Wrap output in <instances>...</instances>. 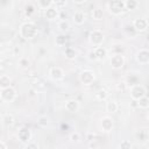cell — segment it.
<instances>
[{
  "instance_id": "1",
  "label": "cell",
  "mask_w": 149,
  "mask_h": 149,
  "mask_svg": "<svg viewBox=\"0 0 149 149\" xmlns=\"http://www.w3.org/2000/svg\"><path fill=\"white\" fill-rule=\"evenodd\" d=\"M19 33H20V36L22 38H24V40H33L34 37H36L38 30H37V26L34 22L27 21V22H23L20 26Z\"/></svg>"
},
{
  "instance_id": "2",
  "label": "cell",
  "mask_w": 149,
  "mask_h": 149,
  "mask_svg": "<svg viewBox=\"0 0 149 149\" xmlns=\"http://www.w3.org/2000/svg\"><path fill=\"white\" fill-rule=\"evenodd\" d=\"M107 9L112 15H121L125 12V3L122 0H112L107 2Z\"/></svg>"
},
{
  "instance_id": "3",
  "label": "cell",
  "mask_w": 149,
  "mask_h": 149,
  "mask_svg": "<svg viewBox=\"0 0 149 149\" xmlns=\"http://www.w3.org/2000/svg\"><path fill=\"white\" fill-rule=\"evenodd\" d=\"M88 41H90V43L93 45V47H101L102 45V43H104V41H105V35H104V33L101 31V30H99V29H94V30H92L91 33H90V35H88Z\"/></svg>"
},
{
  "instance_id": "4",
  "label": "cell",
  "mask_w": 149,
  "mask_h": 149,
  "mask_svg": "<svg viewBox=\"0 0 149 149\" xmlns=\"http://www.w3.org/2000/svg\"><path fill=\"white\" fill-rule=\"evenodd\" d=\"M95 80V73L94 71L92 70H88V69H85L83 70L80 73H79V81L86 86L93 84V81Z\"/></svg>"
},
{
  "instance_id": "5",
  "label": "cell",
  "mask_w": 149,
  "mask_h": 149,
  "mask_svg": "<svg viewBox=\"0 0 149 149\" xmlns=\"http://www.w3.org/2000/svg\"><path fill=\"white\" fill-rule=\"evenodd\" d=\"M129 92H130L132 99L135 100V101H137V100L141 99L142 97L147 95V90H146V87H144L143 85H141V84H136V85L130 86Z\"/></svg>"
},
{
  "instance_id": "6",
  "label": "cell",
  "mask_w": 149,
  "mask_h": 149,
  "mask_svg": "<svg viewBox=\"0 0 149 149\" xmlns=\"http://www.w3.org/2000/svg\"><path fill=\"white\" fill-rule=\"evenodd\" d=\"M15 98H16V91L13 86L0 90V99L3 102H13L15 100Z\"/></svg>"
},
{
  "instance_id": "7",
  "label": "cell",
  "mask_w": 149,
  "mask_h": 149,
  "mask_svg": "<svg viewBox=\"0 0 149 149\" xmlns=\"http://www.w3.org/2000/svg\"><path fill=\"white\" fill-rule=\"evenodd\" d=\"M148 20L146 17H136L133 20V24L132 27L134 28V30L136 33H142V31H146L147 28H148Z\"/></svg>"
},
{
  "instance_id": "8",
  "label": "cell",
  "mask_w": 149,
  "mask_h": 149,
  "mask_svg": "<svg viewBox=\"0 0 149 149\" xmlns=\"http://www.w3.org/2000/svg\"><path fill=\"white\" fill-rule=\"evenodd\" d=\"M125 65V57L122 54H114L111 58V66L113 69H122Z\"/></svg>"
},
{
  "instance_id": "9",
  "label": "cell",
  "mask_w": 149,
  "mask_h": 149,
  "mask_svg": "<svg viewBox=\"0 0 149 149\" xmlns=\"http://www.w3.org/2000/svg\"><path fill=\"white\" fill-rule=\"evenodd\" d=\"M100 127H101L102 132H105V133L112 132V129L114 127L113 119L111 116H102L101 120H100Z\"/></svg>"
},
{
  "instance_id": "10",
  "label": "cell",
  "mask_w": 149,
  "mask_h": 149,
  "mask_svg": "<svg viewBox=\"0 0 149 149\" xmlns=\"http://www.w3.org/2000/svg\"><path fill=\"white\" fill-rule=\"evenodd\" d=\"M17 137H19V140L22 143H24V144L28 143L30 141V139H31V132H30V129L27 128V127L20 128L19 129V133H17Z\"/></svg>"
},
{
  "instance_id": "11",
  "label": "cell",
  "mask_w": 149,
  "mask_h": 149,
  "mask_svg": "<svg viewBox=\"0 0 149 149\" xmlns=\"http://www.w3.org/2000/svg\"><path fill=\"white\" fill-rule=\"evenodd\" d=\"M44 16L49 21H54V20L59 17V9L55 6H51V7H49L44 10Z\"/></svg>"
},
{
  "instance_id": "12",
  "label": "cell",
  "mask_w": 149,
  "mask_h": 149,
  "mask_svg": "<svg viewBox=\"0 0 149 149\" xmlns=\"http://www.w3.org/2000/svg\"><path fill=\"white\" fill-rule=\"evenodd\" d=\"M49 76L54 80H62L64 78V70L61 66H52L49 71Z\"/></svg>"
},
{
  "instance_id": "13",
  "label": "cell",
  "mask_w": 149,
  "mask_h": 149,
  "mask_svg": "<svg viewBox=\"0 0 149 149\" xmlns=\"http://www.w3.org/2000/svg\"><path fill=\"white\" fill-rule=\"evenodd\" d=\"M136 61L142 65H147L149 63V51L147 49H141L136 54Z\"/></svg>"
},
{
  "instance_id": "14",
  "label": "cell",
  "mask_w": 149,
  "mask_h": 149,
  "mask_svg": "<svg viewBox=\"0 0 149 149\" xmlns=\"http://www.w3.org/2000/svg\"><path fill=\"white\" fill-rule=\"evenodd\" d=\"M65 109L70 113H76L79 109V102L76 99H70L65 101Z\"/></svg>"
},
{
  "instance_id": "15",
  "label": "cell",
  "mask_w": 149,
  "mask_h": 149,
  "mask_svg": "<svg viewBox=\"0 0 149 149\" xmlns=\"http://www.w3.org/2000/svg\"><path fill=\"white\" fill-rule=\"evenodd\" d=\"M72 20H73V22H74L77 26H81V24L85 22L86 16H85L84 12L77 10V12H74V14H73V16H72Z\"/></svg>"
},
{
  "instance_id": "16",
  "label": "cell",
  "mask_w": 149,
  "mask_h": 149,
  "mask_svg": "<svg viewBox=\"0 0 149 149\" xmlns=\"http://www.w3.org/2000/svg\"><path fill=\"white\" fill-rule=\"evenodd\" d=\"M94 54L98 61H102L107 57V49L104 47H97L94 48Z\"/></svg>"
},
{
  "instance_id": "17",
  "label": "cell",
  "mask_w": 149,
  "mask_h": 149,
  "mask_svg": "<svg viewBox=\"0 0 149 149\" xmlns=\"http://www.w3.org/2000/svg\"><path fill=\"white\" fill-rule=\"evenodd\" d=\"M135 137L140 143H147L148 141V132L146 129H140L135 133Z\"/></svg>"
},
{
  "instance_id": "18",
  "label": "cell",
  "mask_w": 149,
  "mask_h": 149,
  "mask_svg": "<svg viewBox=\"0 0 149 149\" xmlns=\"http://www.w3.org/2000/svg\"><path fill=\"white\" fill-rule=\"evenodd\" d=\"M10 84H12V79H10L9 76H7V74H1L0 76V90H3V88H7V87L12 86Z\"/></svg>"
},
{
  "instance_id": "19",
  "label": "cell",
  "mask_w": 149,
  "mask_h": 149,
  "mask_svg": "<svg viewBox=\"0 0 149 149\" xmlns=\"http://www.w3.org/2000/svg\"><path fill=\"white\" fill-rule=\"evenodd\" d=\"M123 3H125V10H134L140 5L137 0H126L123 1Z\"/></svg>"
},
{
  "instance_id": "20",
  "label": "cell",
  "mask_w": 149,
  "mask_h": 149,
  "mask_svg": "<svg viewBox=\"0 0 149 149\" xmlns=\"http://www.w3.org/2000/svg\"><path fill=\"white\" fill-rule=\"evenodd\" d=\"M118 108H119V105H118V102L115 100H111V101L106 102V111L108 113H112L113 114V113L118 112Z\"/></svg>"
},
{
  "instance_id": "21",
  "label": "cell",
  "mask_w": 149,
  "mask_h": 149,
  "mask_svg": "<svg viewBox=\"0 0 149 149\" xmlns=\"http://www.w3.org/2000/svg\"><path fill=\"white\" fill-rule=\"evenodd\" d=\"M64 55H65V57H66L68 59H74L76 56H77V51H76L74 48H72V47H68V48H65Z\"/></svg>"
},
{
  "instance_id": "22",
  "label": "cell",
  "mask_w": 149,
  "mask_h": 149,
  "mask_svg": "<svg viewBox=\"0 0 149 149\" xmlns=\"http://www.w3.org/2000/svg\"><path fill=\"white\" fill-rule=\"evenodd\" d=\"M95 98L100 101H105L107 98H108V92L105 90V88H99L97 92H95Z\"/></svg>"
},
{
  "instance_id": "23",
  "label": "cell",
  "mask_w": 149,
  "mask_h": 149,
  "mask_svg": "<svg viewBox=\"0 0 149 149\" xmlns=\"http://www.w3.org/2000/svg\"><path fill=\"white\" fill-rule=\"evenodd\" d=\"M104 17V10L101 8H94L92 10V19L95 21H100Z\"/></svg>"
},
{
  "instance_id": "24",
  "label": "cell",
  "mask_w": 149,
  "mask_h": 149,
  "mask_svg": "<svg viewBox=\"0 0 149 149\" xmlns=\"http://www.w3.org/2000/svg\"><path fill=\"white\" fill-rule=\"evenodd\" d=\"M136 105H137V107L143 108V109L148 108V107H149V99H148V97L144 95V97H142L141 99H139V100L136 101Z\"/></svg>"
},
{
  "instance_id": "25",
  "label": "cell",
  "mask_w": 149,
  "mask_h": 149,
  "mask_svg": "<svg viewBox=\"0 0 149 149\" xmlns=\"http://www.w3.org/2000/svg\"><path fill=\"white\" fill-rule=\"evenodd\" d=\"M2 123H3V126H6V127L12 126V125L14 123V116H13L12 114H9V113L5 114V115L2 116Z\"/></svg>"
},
{
  "instance_id": "26",
  "label": "cell",
  "mask_w": 149,
  "mask_h": 149,
  "mask_svg": "<svg viewBox=\"0 0 149 149\" xmlns=\"http://www.w3.org/2000/svg\"><path fill=\"white\" fill-rule=\"evenodd\" d=\"M37 6L40 8H42V9L45 10L47 8H49V7L52 6V0H38L37 1Z\"/></svg>"
},
{
  "instance_id": "27",
  "label": "cell",
  "mask_w": 149,
  "mask_h": 149,
  "mask_svg": "<svg viewBox=\"0 0 149 149\" xmlns=\"http://www.w3.org/2000/svg\"><path fill=\"white\" fill-rule=\"evenodd\" d=\"M68 41V37L64 34H59L58 36H56V44L57 45H64Z\"/></svg>"
},
{
  "instance_id": "28",
  "label": "cell",
  "mask_w": 149,
  "mask_h": 149,
  "mask_svg": "<svg viewBox=\"0 0 149 149\" xmlns=\"http://www.w3.org/2000/svg\"><path fill=\"white\" fill-rule=\"evenodd\" d=\"M37 125H38L40 127H47V126L49 125V119H48L45 115H42V116L38 118V120H37Z\"/></svg>"
},
{
  "instance_id": "29",
  "label": "cell",
  "mask_w": 149,
  "mask_h": 149,
  "mask_svg": "<svg viewBox=\"0 0 149 149\" xmlns=\"http://www.w3.org/2000/svg\"><path fill=\"white\" fill-rule=\"evenodd\" d=\"M132 148H133V146L129 140H122L119 144V149H132Z\"/></svg>"
},
{
  "instance_id": "30",
  "label": "cell",
  "mask_w": 149,
  "mask_h": 149,
  "mask_svg": "<svg viewBox=\"0 0 149 149\" xmlns=\"http://www.w3.org/2000/svg\"><path fill=\"white\" fill-rule=\"evenodd\" d=\"M126 84H127V85H130V86H133V85H136V84H139V78H137L136 76H133V74H130V76L127 78V81H126Z\"/></svg>"
},
{
  "instance_id": "31",
  "label": "cell",
  "mask_w": 149,
  "mask_h": 149,
  "mask_svg": "<svg viewBox=\"0 0 149 149\" xmlns=\"http://www.w3.org/2000/svg\"><path fill=\"white\" fill-rule=\"evenodd\" d=\"M34 12H35V7H34V5H31V3H27V5L24 6V13H26L27 16H30Z\"/></svg>"
},
{
  "instance_id": "32",
  "label": "cell",
  "mask_w": 149,
  "mask_h": 149,
  "mask_svg": "<svg viewBox=\"0 0 149 149\" xmlns=\"http://www.w3.org/2000/svg\"><path fill=\"white\" fill-rule=\"evenodd\" d=\"M58 28H59L62 31H66V30H69V28H70L69 22H68L66 20H62V21L58 23Z\"/></svg>"
},
{
  "instance_id": "33",
  "label": "cell",
  "mask_w": 149,
  "mask_h": 149,
  "mask_svg": "<svg viewBox=\"0 0 149 149\" xmlns=\"http://www.w3.org/2000/svg\"><path fill=\"white\" fill-rule=\"evenodd\" d=\"M80 139H81V136H80V134L78 132H73V133L70 134V140L72 142H74V143H78L80 141Z\"/></svg>"
},
{
  "instance_id": "34",
  "label": "cell",
  "mask_w": 149,
  "mask_h": 149,
  "mask_svg": "<svg viewBox=\"0 0 149 149\" xmlns=\"http://www.w3.org/2000/svg\"><path fill=\"white\" fill-rule=\"evenodd\" d=\"M19 65L21 66V68H23V69H27L28 66H29V61L27 59V58H20V61H19Z\"/></svg>"
},
{
  "instance_id": "35",
  "label": "cell",
  "mask_w": 149,
  "mask_h": 149,
  "mask_svg": "<svg viewBox=\"0 0 149 149\" xmlns=\"http://www.w3.org/2000/svg\"><path fill=\"white\" fill-rule=\"evenodd\" d=\"M24 149H38V144H37L36 142L29 141L28 143H26V146H24Z\"/></svg>"
},
{
  "instance_id": "36",
  "label": "cell",
  "mask_w": 149,
  "mask_h": 149,
  "mask_svg": "<svg viewBox=\"0 0 149 149\" xmlns=\"http://www.w3.org/2000/svg\"><path fill=\"white\" fill-rule=\"evenodd\" d=\"M66 5V1L65 0H62V1H52V6L57 7L58 9H61L62 7H64Z\"/></svg>"
},
{
  "instance_id": "37",
  "label": "cell",
  "mask_w": 149,
  "mask_h": 149,
  "mask_svg": "<svg viewBox=\"0 0 149 149\" xmlns=\"http://www.w3.org/2000/svg\"><path fill=\"white\" fill-rule=\"evenodd\" d=\"M116 88H118V91H121V92H123L126 88H127V84L123 81V83H119L118 84V86H116Z\"/></svg>"
},
{
  "instance_id": "38",
  "label": "cell",
  "mask_w": 149,
  "mask_h": 149,
  "mask_svg": "<svg viewBox=\"0 0 149 149\" xmlns=\"http://www.w3.org/2000/svg\"><path fill=\"white\" fill-rule=\"evenodd\" d=\"M88 59H91V61H95L97 59L95 54H94V50H92V51L88 52Z\"/></svg>"
},
{
  "instance_id": "39",
  "label": "cell",
  "mask_w": 149,
  "mask_h": 149,
  "mask_svg": "<svg viewBox=\"0 0 149 149\" xmlns=\"http://www.w3.org/2000/svg\"><path fill=\"white\" fill-rule=\"evenodd\" d=\"M86 1L85 0H73V3L74 5H83V3H85Z\"/></svg>"
},
{
  "instance_id": "40",
  "label": "cell",
  "mask_w": 149,
  "mask_h": 149,
  "mask_svg": "<svg viewBox=\"0 0 149 149\" xmlns=\"http://www.w3.org/2000/svg\"><path fill=\"white\" fill-rule=\"evenodd\" d=\"M0 149H7V146L5 144V142L0 141Z\"/></svg>"
},
{
  "instance_id": "41",
  "label": "cell",
  "mask_w": 149,
  "mask_h": 149,
  "mask_svg": "<svg viewBox=\"0 0 149 149\" xmlns=\"http://www.w3.org/2000/svg\"><path fill=\"white\" fill-rule=\"evenodd\" d=\"M2 61V54H1V51H0V62Z\"/></svg>"
}]
</instances>
